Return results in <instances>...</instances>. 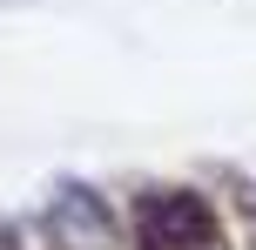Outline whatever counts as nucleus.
<instances>
[{"mask_svg": "<svg viewBox=\"0 0 256 250\" xmlns=\"http://www.w3.org/2000/svg\"><path fill=\"white\" fill-rule=\"evenodd\" d=\"M135 250H222V223L196 189H148L135 210Z\"/></svg>", "mask_w": 256, "mask_h": 250, "instance_id": "nucleus-1", "label": "nucleus"}]
</instances>
